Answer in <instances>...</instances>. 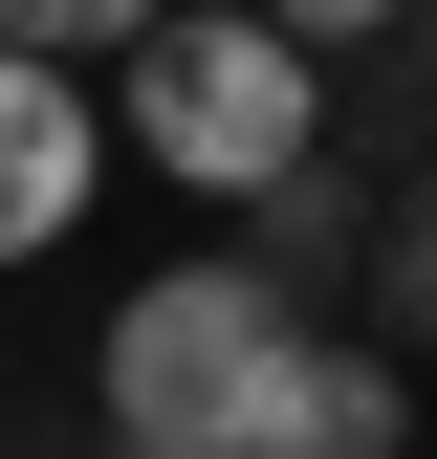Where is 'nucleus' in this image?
<instances>
[{
  "label": "nucleus",
  "mask_w": 437,
  "mask_h": 459,
  "mask_svg": "<svg viewBox=\"0 0 437 459\" xmlns=\"http://www.w3.org/2000/svg\"><path fill=\"white\" fill-rule=\"evenodd\" d=\"M109 66H132V153L176 197H285L306 153H328V66L262 22V0H153Z\"/></svg>",
  "instance_id": "nucleus-1"
},
{
  "label": "nucleus",
  "mask_w": 437,
  "mask_h": 459,
  "mask_svg": "<svg viewBox=\"0 0 437 459\" xmlns=\"http://www.w3.org/2000/svg\"><path fill=\"white\" fill-rule=\"evenodd\" d=\"M285 328H306V307H285L241 241L153 263L132 307H109V437H197V459H218V416H241V372L285 351Z\"/></svg>",
  "instance_id": "nucleus-2"
},
{
  "label": "nucleus",
  "mask_w": 437,
  "mask_h": 459,
  "mask_svg": "<svg viewBox=\"0 0 437 459\" xmlns=\"http://www.w3.org/2000/svg\"><path fill=\"white\" fill-rule=\"evenodd\" d=\"M218 459H416V372L372 328H285L241 372V416H218Z\"/></svg>",
  "instance_id": "nucleus-3"
},
{
  "label": "nucleus",
  "mask_w": 437,
  "mask_h": 459,
  "mask_svg": "<svg viewBox=\"0 0 437 459\" xmlns=\"http://www.w3.org/2000/svg\"><path fill=\"white\" fill-rule=\"evenodd\" d=\"M88 176H109V109L44 66V44H0V263H44V241H66Z\"/></svg>",
  "instance_id": "nucleus-4"
},
{
  "label": "nucleus",
  "mask_w": 437,
  "mask_h": 459,
  "mask_svg": "<svg viewBox=\"0 0 437 459\" xmlns=\"http://www.w3.org/2000/svg\"><path fill=\"white\" fill-rule=\"evenodd\" d=\"M350 284H372V351H394V372H437V153H394V176H372Z\"/></svg>",
  "instance_id": "nucleus-5"
},
{
  "label": "nucleus",
  "mask_w": 437,
  "mask_h": 459,
  "mask_svg": "<svg viewBox=\"0 0 437 459\" xmlns=\"http://www.w3.org/2000/svg\"><path fill=\"white\" fill-rule=\"evenodd\" d=\"M241 219H262L241 263H262V284H285V307H306V284H328V263L372 241V176H350V153H306V176H285V197H241Z\"/></svg>",
  "instance_id": "nucleus-6"
},
{
  "label": "nucleus",
  "mask_w": 437,
  "mask_h": 459,
  "mask_svg": "<svg viewBox=\"0 0 437 459\" xmlns=\"http://www.w3.org/2000/svg\"><path fill=\"white\" fill-rule=\"evenodd\" d=\"M262 22H285V44H306V66H328V88H350V66H372V44H394V22H416V0H262Z\"/></svg>",
  "instance_id": "nucleus-7"
},
{
  "label": "nucleus",
  "mask_w": 437,
  "mask_h": 459,
  "mask_svg": "<svg viewBox=\"0 0 437 459\" xmlns=\"http://www.w3.org/2000/svg\"><path fill=\"white\" fill-rule=\"evenodd\" d=\"M132 22H153V0H0V44H44V66H109Z\"/></svg>",
  "instance_id": "nucleus-8"
},
{
  "label": "nucleus",
  "mask_w": 437,
  "mask_h": 459,
  "mask_svg": "<svg viewBox=\"0 0 437 459\" xmlns=\"http://www.w3.org/2000/svg\"><path fill=\"white\" fill-rule=\"evenodd\" d=\"M394 44H416V88H437V0H416V22H394Z\"/></svg>",
  "instance_id": "nucleus-9"
},
{
  "label": "nucleus",
  "mask_w": 437,
  "mask_h": 459,
  "mask_svg": "<svg viewBox=\"0 0 437 459\" xmlns=\"http://www.w3.org/2000/svg\"><path fill=\"white\" fill-rule=\"evenodd\" d=\"M109 459H197V437H109Z\"/></svg>",
  "instance_id": "nucleus-10"
}]
</instances>
